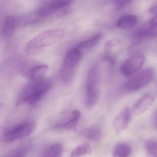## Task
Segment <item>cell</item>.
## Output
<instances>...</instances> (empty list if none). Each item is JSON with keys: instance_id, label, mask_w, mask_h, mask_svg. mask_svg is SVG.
Wrapping results in <instances>:
<instances>
[{"instance_id": "9c48e42d", "label": "cell", "mask_w": 157, "mask_h": 157, "mask_svg": "<svg viewBox=\"0 0 157 157\" xmlns=\"http://www.w3.org/2000/svg\"><path fill=\"white\" fill-rule=\"evenodd\" d=\"M132 114L131 109L127 106L116 115L113 120V126L117 134H120L128 128L131 120Z\"/></svg>"}, {"instance_id": "d6986e66", "label": "cell", "mask_w": 157, "mask_h": 157, "mask_svg": "<svg viewBox=\"0 0 157 157\" xmlns=\"http://www.w3.org/2000/svg\"><path fill=\"white\" fill-rule=\"evenodd\" d=\"M101 130L96 126L87 128L84 132V136L87 140L92 142L98 141L101 137Z\"/></svg>"}, {"instance_id": "6da1fadb", "label": "cell", "mask_w": 157, "mask_h": 157, "mask_svg": "<svg viewBox=\"0 0 157 157\" xmlns=\"http://www.w3.org/2000/svg\"><path fill=\"white\" fill-rule=\"evenodd\" d=\"M52 86V82L48 79L33 80L19 93L16 104L19 106L25 104H35L44 97Z\"/></svg>"}, {"instance_id": "9a60e30c", "label": "cell", "mask_w": 157, "mask_h": 157, "mask_svg": "<svg viewBox=\"0 0 157 157\" xmlns=\"http://www.w3.org/2000/svg\"><path fill=\"white\" fill-rule=\"evenodd\" d=\"M32 147L30 141H26L19 144L6 157H26Z\"/></svg>"}, {"instance_id": "484cf974", "label": "cell", "mask_w": 157, "mask_h": 157, "mask_svg": "<svg viewBox=\"0 0 157 157\" xmlns=\"http://www.w3.org/2000/svg\"><path fill=\"white\" fill-rule=\"evenodd\" d=\"M6 157V156H5V157Z\"/></svg>"}, {"instance_id": "4fadbf2b", "label": "cell", "mask_w": 157, "mask_h": 157, "mask_svg": "<svg viewBox=\"0 0 157 157\" xmlns=\"http://www.w3.org/2000/svg\"><path fill=\"white\" fill-rule=\"evenodd\" d=\"M138 23V18L134 15L127 14L121 17L116 22V26L124 30L131 29Z\"/></svg>"}, {"instance_id": "5b68a950", "label": "cell", "mask_w": 157, "mask_h": 157, "mask_svg": "<svg viewBox=\"0 0 157 157\" xmlns=\"http://www.w3.org/2000/svg\"><path fill=\"white\" fill-rule=\"evenodd\" d=\"M36 124L33 121H27L16 124L7 129L2 137L3 141L10 143L25 138L32 133Z\"/></svg>"}, {"instance_id": "8992f818", "label": "cell", "mask_w": 157, "mask_h": 157, "mask_svg": "<svg viewBox=\"0 0 157 157\" xmlns=\"http://www.w3.org/2000/svg\"><path fill=\"white\" fill-rule=\"evenodd\" d=\"M153 70L150 68L144 69L135 74L124 84V88L128 93L135 92L149 85L154 78Z\"/></svg>"}, {"instance_id": "2e32d148", "label": "cell", "mask_w": 157, "mask_h": 157, "mask_svg": "<svg viewBox=\"0 0 157 157\" xmlns=\"http://www.w3.org/2000/svg\"><path fill=\"white\" fill-rule=\"evenodd\" d=\"M49 67L45 64H40L33 67L29 71V75L32 80L43 79L47 73Z\"/></svg>"}, {"instance_id": "e0dca14e", "label": "cell", "mask_w": 157, "mask_h": 157, "mask_svg": "<svg viewBox=\"0 0 157 157\" xmlns=\"http://www.w3.org/2000/svg\"><path fill=\"white\" fill-rule=\"evenodd\" d=\"M63 147L61 144L56 143L48 147L43 152L41 157H61Z\"/></svg>"}, {"instance_id": "8fae6325", "label": "cell", "mask_w": 157, "mask_h": 157, "mask_svg": "<svg viewBox=\"0 0 157 157\" xmlns=\"http://www.w3.org/2000/svg\"><path fill=\"white\" fill-rule=\"evenodd\" d=\"M157 27L153 26L148 23L136 29L133 34L134 40L136 43L142 42L147 39L154 38L156 37Z\"/></svg>"}, {"instance_id": "277c9868", "label": "cell", "mask_w": 157, "mask_h": 157, "mask_svg": "<svg viewBox=\"0 0 157 157\" xmlns=\"http://www.w3.org/2000/svg\"><path fill=\"white\" fill-rule=\"evenodd\" d=\"M82 58V52L76 47L67 52L60 72V77L64 82L69 83L72 82L74 77L76 69L80 63Z\"/></svg>"}, {"instance_id": "30bf717a", "label": "cell", "mask_w": 157, "mask_h": 157, "mask_svg": "<svg viewBox=\"0 0 157 157\" xmlns=\"http://www.w3.org/2000/svg\"><path fill=\"white\" fill-rule=\"evenodd\" d=\"M155 101V97L153 94H145L134 104L131 109L132 114L136 116L143 114L150 109Z\"/></svg>"}, {"instance_id": "603a6c76", "label": "cell", "mask_w": 157, "mask_h": 157, "mask_svg": "<svg viewBox=\"0 0 157 157\" xmlns=\"http://www.w3.org/2000/svg\"><path fill=\"white\" fill-rule=\"evenodd\" d=\"M132 0H114L113 6L116 10L120 11L131 3Z\"/></svg>"}, {"instance_id": "d4e9b609", "label": "cell", "mask_w": 157, "mask_h": 157, "mask_svg": "<svg viewBox=\"0 0 157 157\" xmlns=\"http://www.w3.org/2000/svg\"><path fill=\"white\" fill-rule=\"evenodd\" d=\"M3 106V104L2 103V102H0V108L2 107Z\"/></svg>"}, {"instance_id": "ffe728a7", "label": "cell", "mask_w": 157, "mask_h": 157, "mask_svg": "<svg viewBox=\"0 0 157 157\" xmlns=\"http://www.w3.org/2000/svg\"><path fill=\"white\" fill-rule=\"evenodd\" d=\"M92 150L88 144L80 145L76 147L71 152L70 157H83L91 155Z\"/></svg>"}, {"instance_id": "44dd1931", "label": "cell", "mask_w": 157, "mask_h": 157, "mask_svg": "<svg viewBox=\"0 0 157 157\" xmlns=\"http://www.w3.org/2000/svg\"><path fill=\"white\" fill-rule=\"evenodd\" d=\"M131 152V149L129 145L120 144L117 145L112 153V157H129Z\"/></svg>"}, {"instance_id": "3957f363", "label": "cell", "mask_w": 157, "mask_h": 157, "mask_svg": "<svg viewBox=\"0 0 157 157\" xmlns=\"http://www.w3.org/2000/svg\"><path fill=\"white\" fill-rule=\"evenodd\" d=\"M101 70L100 64L95 63L88 71L86 81L85 103L87 108L93 107L99 97Z\"/></svg>"}, {"instance_id": "ac0fdd59", "label": "cell", "mask_w": 157, "mask_h": 157, "mask_svg": "<svg viewBox=\"0 0 157 157\" xmlns=\"http://www.w3.org/2000/svg\"><path fill=\"white\" fill-rule=\"evenodd\" d=\"M73 0H53L48 3H46L52 13L56 11L69 6Z\"/></svg>"}, {"instance_id": "5bb4252c", "label": "cell", "mask_w": 157, "mask_h": 157, "mask_svg": "<svg viewBox=\"0 0 157 157\" xmlns=\"http://www.w3.org/2000/svg\"><path fill=\"white\" fill-rule=\"evenodd\" d=\"M102 34L100 33L96 34L91 37L89 38L86 40L82 41L77 45L76 48L81 51H86L96 47L102 39Z\"/></svg>"}, {"instance_id": "7402d4cb", "label": "cell", "mask_w": 157, "mask_h": 157, "mask_svg": "<svg viewBox=\"0 0 157 157\" xmlns=\"http://www.w3.org/2000/svg\"><path fill=\"white\" fill-rule=\"evenodd\" d=\"M147 153L151 157H157V144L155 140H149L146 144Z\"/></svg>"}, {"instance_id": "cb8c5ba5", "label": "cell", "mask_w": 157, "mask_h": 157, "mask_svg": "<svg viewBox=\"0 0 157 157\" xmlns=\"http://www.w3.org/2000/svg\"><path fill=\"white\" fill-rule=\"evenodd\" d=\"M149 13L152 15L156 14L157 13V7L156 6H153L150 8L149 10Z\"/></svg>"}, {"instance_id": "7a4b0ae2", "label": "cell", "mask_w": 157, "mask_h": 157, "mask_svg": "<svg viewBox=\"0 0 157 157\" xmlns=\"http://www.w3.org/2000/svg\"><path fill=\"white\" fill-rule=\"evenodd\" d=\"M65 35L64 31L61 29L44 31L29 41L26 46V52L30 55H39L45 48L53 46L62 40Z\"/></svg>"}, {"instance_id": "7c38bea8", "label": "cell", "mask_w": 157, "mask_h": 157, "mask_svg": "<svg viewBox=\"0 0 157 157\" xmlns=\"http://www.w3.org/2000/svg\"><path fill=\"white\" fill-rule=\"evenodd\" d=\"M17 21L13 15H9L5 18L2 26V34L5 39L11 38L14 34Z\"/></svg>"}, {"instance_id": "52a82bcc", "label": "cell", "mask_w": 157, "mask_h": 157, "mask_svg": "<svg viewBox=\"0 0 157 157\" xmlns=\"http://www.w3.org/2000/svg\"><path fill=\"white\" fill-rule=\"evenodd\" d=\"M145 61L144 55L141 52H137L123 63L120 67L121 73L126 77L133 75L140 71Z\"/></svg>"}, {"instance_id": "ba28073f", "label": "cell", "mask_w": 157, "mask_h": 157, "mask_svg": "<svg viewBox=\"0 0 157 157\" xmlns=\"http://www.w3.org/2000/svg\"><path fill=\"white\" fill-rule=\"evenodd\" d=\"M81 117V112L77 110L67 112L63 117L54 124L53 128L57 130H71L76 127Z\"/></svg>"}]
</instances>
